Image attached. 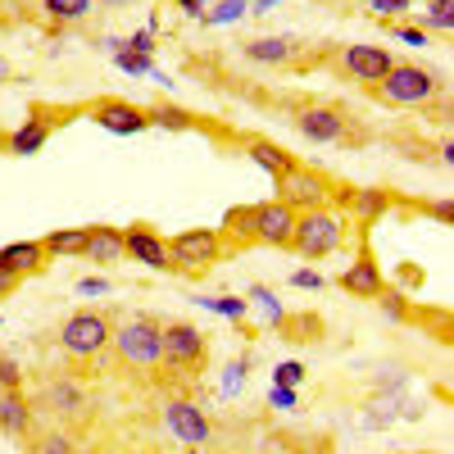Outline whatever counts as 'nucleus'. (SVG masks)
Segmentation results:
<instances>
[{
    "label": "nucleus",
    "mask_w": 454,
    "mask_h": 454,
    "mask_svg": "<svg viewBox=\"0 0 454 454\" xmlns=\"http://www.w3.org/2000/svg\"><path fill=\"white\" fill-rule=\"evenodd\" d=\"M218 237L232 241V246H250V205L227 209V218H223V227H218Z\"/></svg>",
    "instance_id": "30"
},
{
    "label": "nucleus",
    "mask_w": 454,
    "mask_h": 454,
    "mask_svg": "<svg viewBox=\"0 0 454 454\" xmlns=\"http://www.w3.org/2000/svg\"><path fill=\"white\" fill-rule=\"evenodd\" d=\"M227 241L218 237V227H186L168 241V273H182V278H196V273H209L214 263L223 259Z\"/></svg>",
    "instance_id": "4"
},
{
    "label": "nucleus",
    "mask_w": 454,
    "mask_h": 454,
    "mask_svg": "<svg viewBox=\"0 0 454 454\" xmlns=\"http://www.w3.org/2000/svg\"><path fill=\"white\" fill-rule=\"evenodd\" d=\"M300 382H305V364H300V359H286V364H278L273 368V387H300Z\"/></svg>",
    "instance_id": "35"
},
{
    "label": "nucleus",
    "mask_w": 454,
    "mask_h": 454,
    "mask_svg": "<svg viewBox=\"0 0 454 454\" xmlns=\"http://www.w3.org/2000/svg\"><path fill=\"white\" fill-rule=\"evenodd\" d=\"M145 119H150V128H168V132H192L196 128V114H186L182 105H168V100L150 105Z\"/></svg>",
    "instance_id": "25"
},
{
    "label": "nucleus",
    "mask_w": 454,
    "mask_h": 454,
    "mask_svg": "<svg viewBox=\"0 0 454 454\" xmlns=\"http://www.w3.org/2000/svg\"><path fill=\"white\" fill-rule=\"evenodd\" d=\"M78 295H109V278H82Z\"/></svg>",
    "instance_id": "43"
},
{
    "label": "nucleus",
    "mask_w": 454,
    "mask_h": 454,
    "mask_svg": "<svg viewBox=\"0 0 454 454\" xmlns=\"http://www.w3.org/2000/svg\"><path fill=\"white\" fill-rule=\"evenodd\" d=\"M382 314H387L391 323H404V318H409V305H404L400 295H387V300H382Z\"/></svg>",
    "instance_id": "41"
},
{
    "label": "nucleus",
    "mask_w": 454,
    "mask_h": 454,
    "mask_svg": "<svg viewBox=\"0 0 454 454\" xmlns=\"http://www.w3.org/2000/svg\"><path fill=\"white\" fill-rule=\"evenodd\" d=\"M278 200L295 214L305 209H323L332 205V177L318 173V168H305V164H291L282 177H278Z\"/></svg>",
    "instance_id": "9"
},
{
    "label": "nucleus",
    "mask_w": 454,
    "mask_h": 454,
    "mask_svg": "<svg viewBox=\"0 0 454 454\" xmlns=\"http://www.w3.org/2000/svg\"><path fill=\"white\" fill-rule=\"evenodd\" d=\"M246 155H250V164H254V168H263L273 182H278V177H282V173L295 164V160L286 155V150H282L278 141H269V137H250V141H246Z\"/></svg>",
    "instance_id": "22"
},
{
    "label": "nucleus",
    "mask_w": 454,
    "mask_h": 454,
    "mask_svg": "<svg viewBox=\"0 0 454 454\" xmlns=\"http://www.w3.org/2000/svg\"><path fill=\"white\" fill-rule=\"evenodd\" d=\"M0 391H23V364L14 355H0Z\"/></svg>",
    "instance_id": "34"
},
{
    "label": "nucleus",
    "mask_w": 454,
    "mask_h": 454,
    "mask_svg": "<svg viewBox=\"0 0 454 454\" xmlns=\"http://www.w3.org/2000/svg\"><path fill=\"white\" fill-rule=\"evenodd\" d=\"M250 300H254V305L263 309V314H269V327H282L286 323V309H282V300L269 291V286H250Z\"/></svg>",
    "instance_id": "32"
},
{
    "label": "nucleus",
    "mask_w": 454,
    "mask_h": 454,
    "mask_svg": "<svg viewBox=\"0 0 454 454\" xmlns=\"http://www.w3.org/2000/svg\"><path fill=\"white\" fill-rule=\"evenodd\" d=\"M109 318L100 309H78L59 323V350L68 359H96L109 350Z\"/></svg>",
    "instance_id": "6"
},
{
    "label": "nucleus",
    "mask_w": 454,
    "mask_h": 454,
    "mask_svg": "<svg viewBox=\"0 0 454 454\" xmlns=\"http://www.w3.org/2000/svg\"><path fill=\"white\" fill-rule=\"evenodd\" d=\"M123 51H137V55H155V32H150V27H137L132 36H123Z\"/></svg>",
    "instance_id": "37"
},
{
    "label": "nucleus",
    "mask_w": 454,
    "mask_h": 454,
    "mask_svg": "<svg viewBox=\"0 0 454 454\" xmlns=\"http://www.w3.org/2000/svg\"><path fill=\"white\" fill-rule=\"evenodd\" d=\"M42 14L59 27H73V23H87L96 14V0H42Z\"/></svg>",
    "instance_id": "24"
},
{
    "label": "nucleus",
    "mask_w": 454,
    "mask_h": 454,
    "mask_svg": "<svg viewBox=\"0 0 454 454\" xmlns=\"http://www.w3.org/2000/svg\"><path fill=\"white\" fill-rule=\"evenodd\" d=\"M82 246H87V227H55L51 237H42L46 259H82Z\"/></svg>",
    "instance_id": "23"
},
{
    "label": "nucleus",
    "mask_w": 454,
    "mask_h": 454,
    "mask_svg": "<svg viewBox=\"0 0 454 454\" xmlns=\"http://www.w3.org/2000/svg\"><path fill=\"white\" fill-rule=\"evenodd\" d=\"M300 51H305V46H300L295 36H254V42H246V46H241V55H246L250 64H263V68L291 64Z\"/></svg>",
    "instance_id": "19"
},
{
    "label": "nucleus",
    "mask_w": 454,
    "mask_h": 454,
    "mask_svg": "<svg viewBox=\"0 0 454 454\" xmlns=\"http://www.w3.org/2000/svg\"><path fill=\"white\" fill-rule=\"evenodd\" d=\"M269 404H273V409H286V413H291V409L300 404V391H291V387H273V391H269Z\"/></svg>",
    "instance_id": "39"
},
{
    "label": "nucleus",
    "mask_w": 454,
    "mask_h": 454,
    "mask_svg": "<svg viewBox=\"0 0 454 454\" xmlns=\"http://www.w3.org/2000/svg\"><path fill=\"white\" fill-rule=\"evenodd\" d=\"M36 432V409L23 391H0V436L10 441H32Z\"/></svg>",
    "instance_id": "17"
},
{
    "label": "nucleus",
    "mask_w": 454,
    "mask_h": 454,
    "mask_svg": "<svg viewBox=\"0 0 454 454\" xmlns=\"http://www.w3.org/2000/svg\"><path fill=\"white\" fill-rule=\"evenodd\" d=\"M209 359V336L196 327V323H164L160 327V364L177 368V372H192V368H205Z\"/></svg>",
    "instance_id": "7"
},
{
    "label": "nucleus",
    "mask_w": 454,
    "mask_h": 454,
    "mask_svg": "<svg viewBox=\"0 0 454 454\" xmlns=\"http://www.w3.org/2000/svg\"><path fill=\"white\" fill-rule=\"evenodd\" d=\"M96 5H132V0H96Z\"/></svg>",
    "instance_id": "50"
},
{
    "label": "nucleus",
    "mask_w": 454,
    "mask_h": 454,
    "mask_svg": "<svg viewBox=\"0 0 454 454\" xmlns=\"http://www.w3.org/2000/svg\"><path fill=\"white\" fill-rule=\"evenodd\" d=\"M160 423H164V427H168V436H173V441H182L186 450H209V445H214V423H209V413H205L196 400H186V395L164 400Z\"/></svg>",
    "instance_id": "8"
},
{
    "label": "nucleus",
    "mask_w": 454,
    "mask_h": 454,
    "mask_svg": "<svg viewBox=\"0 0 454 454\" xmlns=\"http://www.w3.org/2000/svg\"><path fill=\"white\" fill-rule=\"evenodd\" d=\"M250 14V0H218L214 10H205V23L209 27H227V23H241Z\"/></svg>",
    "instance_id": "31"
},
{
    "label": "nucleus",
    "mask_w": 454,
    "mask_h": 454,
    "mask_svg": "<svg viewBox=\"0 0 454 454\" xmlns=\"http://www.w3.org/2000/svg\"><path fill=\"white\" fill-rule=\"evenodd\" d=\"M332 205L336 214H350L359 227H372L377 218L395 209V196L382 192V186H332Z\"/></svg>",
    "instance_id": "10"
},
{
    "label": "nucleus",
    "mask_w": 454,
    "mask_h": 454,
    "mask_svg": "<svg viewBox=\"0 0 454 454\" xmlns=\"http://www.w3.org/2000/svg\"><path fill=\"white\" fill-rule=\"evenodd\" d=\"M32 454H82V450H78L73 432L51 427V432H32Z\"/></svg>",
    "instance_id": "26"
},
{
    "label": "nucleus",
    "mask_w": 454,
    "mask_h": 454,
    "mask_svg": "<svg viewBox=\"0 0 454 454\" xmlns=\"http://www.w3.org/2000/svg\"><path fill=\"white\" fill-rule=\"evenodd\" d=\"M246 377H250V359H232L223 368V395L232 400V395H241L246 391Z\"/></svg>",
    "instance_id": "33"
},
{
    "label": "nucleus",
    "mask_w": 454,
    "mask_h": 454,
    "mask_svg": "<svg viewBox=\"0 0 454 454\" xmlns=\"http://www.w3.org/2000/svg\"><path fill=\"white\" fill-rule=\"evenodd\" d=\"M0 263L19 278H32V273H46L51 259H46L42 241H10V246H0Z\"/></svg>",
    "instance_id": "20"
},
{
    "label": "nucleus",
    "mask_w": 454,
    "mask_h": 454,
    "mask_svg": "<svg viewBox=\"0 0 454 454\" xmlns=\"http://www.w3.org/2000/svg\"><path fill=\"white\" fill-rule=\"evenodd\" d=\"M291 227H295V209H286L278 196L250 205V246L286 250L291 246Z\"/></svg>",
    "instance_id": "11"
},
{
    "label": "nucleus",
    "mask_w": 454,
    "mask_h": 454,
    "mask_svg": "<svg viewBox=\"0 0 454 454\" xmlns=\"http://www.w3.org/2000/svg\"><path fill=\"white\" fill-rule=\"evenodd\" d=\"M436 155H441V164H445V168H454V141H441Z\"/></svg>",
    "instance_id": "48"
},
{
    "label": "nucleus",
    "mask_w": 454,
    "mask_h": 454,
    "mask_svg": "<svg viewBox=\"0 0 454 454\" xmlns=\"http://www.w3.org/2000/svg\"><path fill=\"white\" fill-rule=\"evenodd\" d=\"M291 286L295 291H323V273L318 269H295L291 273Z\"/></svg>",
    "instance_id": "38"
},
{
    "label": "nucleus",
    "mask_w": 454,
    "mask_h": 454,
    "mask_svg": "<svg viewBox=\"0 0 454 454\" xmlns=\"http://www.w3.org/2000/svg\"><path fill=\"white\" fill-rule=\"evenodd\" d=\"M282 327H286V336H291V340H295V332H305L300 340H314V332H318V318H309V314H305V318H291V323H282Z\"/></svg>",
    "instance_id": "40"
},
{
    "label": "nucleus",
    "mask_w": 454,
    "mask_h": 454,
    "mask_svg": "<svg viewBox=\"0 0 454 454\" xmlns=\"http://www.w3.org/2000/svg\"><path fill=\"white\" fill-rule=\"evenodd\" d=\"M46 141H51V119H27L23 128H14L10 137H5V155H19V160H27V155H42L46 150Z\"/></svg>",
    "instance_id": "21"
},
{
    "label": "nucleus",
    "mask_w": 454,
    "mask_h": 454,
    "mask_svg": "<svg viewBox=\"0 0 454 454\" xmlns=\"http://www.w3.org/2000/svg\"><path fill=\"white\" fill-rule=\"evenodd\" d=\"M177 10H182V14H192V19H205L209 0H177Z\"/></svg>",
    "instance_id": "45"
},
{
    "label": "nucleus",
    "mask_w": 454,
    "mask_h": 454,
    "mask_svg": "<svg viewBox=\"0 0 454 454\" xmlns=\"http://www.w3.org/2000/svg\"><path fill=\"white\" fill-rule=\"evenodd\" d=\"M123 254L150 273H168V237H160L150 223L123 227Z\"/></svg>",
    "instance_id": "14"
},
{
    "label": "nucleus",
    "mask_w": 454,
    "mask_h": 454,
    "mask_svg": "<svg viewBox=\"0 0 454 454\" xmlns=\"http://www.w3.org/2000/svg\"><path fill=\"white\" fill-rule=\"evenodd\" d=\"M19 282H23V278H19V273H10L5 263H0V300H5V295H14V291H19Z\"/></svg>",
    "instance_id": "44"
},
{
    "label": "nucleus",
    "mask_w": 454,
    "mask_h": 454,
    "mask_svg": "<svg viewBox=\"0 0 454 454\" xmlns=\"http://www.w3.org/2000/svg\"><path fill=\"white\" fill-rule=\"evenodd\" d=\"M441 91H445L441 73H432L427 64H404V59H395L387 78L372 87L377 100H382V105H395V109H427Z\"/></svg>",
    "instance_id": "1"
},
{
    "label": "nucleus",
    "mask_w": 454,
    "mask_h": 454,
    "mask_svg": "<svg viewBox=\"0 0 454 454\" xmlns=\"http://www.w3.org/2000/svg\"><path fill=\"white\" fill-rule=\"evenodd\" d=\"M295 132L314 141V145H336V141H346V128L350 119L340 114L336 105H305V109H295Z\"/></svg>",
    "instance_id": "13"
},
{
    "label": "nucleus",
    "mask_w": 454,
    "mask_h": 454,
    "mask_svg": "<svg viewBox=\"0 0 454 454\" xmlns=\"http://www.w3.org/2000/svg\"><path fill=\"white\" fill-rule=\"evenodd\" d=\"M364 5H368L377 19H400V14L413 10V0H364Z\"/></svg>",
    "instance_id": "36"
},
{
    "label": "nucleus",
    "mask_w": 454,
    "mask_h": 454,
    "mask_svg": "<svg viewBox=\"0 0 454 454\" xmlns=\"http://www.w3.org/2000/svg\"><path fill=\"white\" fill-rule=\"evenodd\" d=\"M282 5V0H254V5H250V14H273Z\"/></svg>",
    "instance_id": "47"
},
{
    "label": "nucleus",
    "mask_w": 454,
    "mask_h": 454,
    "mask_svg": "<svg viewBox=\"0 0 454 454\" xmlns=\"http://www.w3.org/2000/svg\"><path fill=\"white\" fill-rule=\"evenodd\" d=\"M196 305L218 318H232V323H241L250 314V300H241V295H196Z\"/></svg>",
    "instance_id": "28"
},
{
    "label": "nucleus",
    "mask_w": 454,
    "mask_h": 454,
    "mask_svg": "<svg viewBox=\"0 0 454 454\" xmlns=\"http://www.w3.org/2000/svg\"><path fill=\"white\" fill-rule=\"evenodd\" d=\"M391 64H395V55H391L387 46H359V42H350V46L336 51V68L346 73L350 82H364L368 91L387 78Z\"/></svg>",
    "instance_id": "12"
},
{
    "label": "nucleus",
    "mask_w": 454,
    "mask_h": 454,
    "mask_svg": "<svg viewBox=\"0 0 454 454\" xmlns=\"http://www.w3.org/2000/svg\"><path fill=\"white\" fill-rule=\"evenodd\" d=\"M5 82H14V64L0 55V87H5Z\"/></svg>",
    "instance_id": "49"
},
{
    "label": "nucleus",
    "mask_w": 454,
    "mask_h": 454,
    "mask_svg": "<svg viewBox=\"0 0 454 454\" xmlns=\"http://www.w3.org/2000/svg\"><path fill=\"white\" fill-rule=\"evenodd\" d=\"M32 409H36V413H55L59 423H82V419H91V395H87V387L78 382V377L51 372L46 382L36 387Z\"/></svg>",
    "instance_id": "5"
},
{
    "label": "nucleus",
    "mask_w": 454,
    "mask_h": 454,
    "mask_svg": "<svg viewBox=\"0 0 454 454\" xmlns=\"http://www.w3.org/2000/svg\"><path fill=\"white\" fill-rule=\"evenodd\" d=\"M114 64H119L128 78H155V82H164L168 87V73H160L155 68V55H137V51H119L114 55Z\"/></svg>",
    "instance_id": "27"
},
{
    "label": "nucleus",
    "mask_w": 454,
    "mask_h": 454,
    "mask_svg": "<svg viewBox=\"0 0 454 454\" xmlns=\"http://www.w3.org/2000/svg\"><path fill=\"white\" fill-rule=\"evenodd\" d=\"M160 327L164 323L155 314H128L123 323H114L109 346H114V355H119V364L141 368V372L160 368Z\"/></svg>",
    "instance_id": "3"
},
{
    "label": "nucleus",
    "mask_w": 454,
    "mask_h": 454,
    "mask_svg": "<svg viewBox=\"0 0 454 454\" xmlns=\"http://www.w3.org/2000/svg\"><path fill=\"white\" fill-rule=\"evenodd\" d=\"M91 119H96V128H105L114 137H141L150 128L145 109L132 105V100H96L91 105Z\"/></svg>",
    "instance_id": "15"
},
{
    "label": "nucleus",
    "mask_w": 454,
    "mask_h": 454,
    "mask_svg": "<svg viewBox=\"0 0 454 454\" xmlns=\"http://www.w3.org/2000/svg\"><path fill=\"white\" fill-rule=\"evenodd\" d=\"M340 246H346V214H336L332 205L295 214V227H291V246H286V250H295L300 259L318 263V259L336 254Z\"/></svg>",
    "instance_id": "2"
},
{
    "label": "nucleus",
    "mask_w": 454,
    "mask_h": 454,
    "mask_svg": "<svg viewBox=\"0 0 454 454\" xmlns=\"http://www.w3.org/2000/svg\"><path fill=\"white\" fill-rule=\"evenodd\" d=\"M423 214H432L436 223H450V214H454V209H450V200H432V205H423Z\"/></svg>",
    "instance_id": "46"
},
{
    "label": "nucleus",
    "mask_w": 454,
    "mask_h": 454,
    "mask_svg": "<svg viewBox=\"0 0 454 454\" xmlns=\"http://www.w3.org/2000/svg\"><path fill=\"white\" fill-rule=\"evenodd\" d=\"M419 27L432 36V32H450L454 27V0H427L419 10Z\"/></svg>",
    "instance_id": "29"
},
{
    "label": "nucleus",
    "mask_w": 454,
    "mask_h": 454,
    "mask_svg": "<svg viewBox=\"0 0 454 454\" xmlns=\"http://www.w3.org/2000/svg\"><path fill=\"white\" fill-rule=\"evenodd\" d=\"M395 36H400V42H409V46H427V42H432V36H427L423 27H409V23H404V27H395Z\"/></svg>",
    "instance_id": "42"
},
{
    "label": "nucleus",
    "mask_w": 454,
    "mask_h": 454,
    "mask_svg": "<svg viewBox=\"0 0 454 454\" xmlns=\"http://www.w3.org/2000/svg\"><path fill=\"white\" fill-rule=\"evenodd\" d=\"M340 291H350V295H359V300H377L387 291V278H382V263L372 259V250L364 246L346 269H340Z\"/></svg>",
    "instance_id": "16"
},
{
    "label": "nucleus",
    "mask_w": 454,
    "mask_h": 454,
    "mask_svg": "<svg viewBox=\"0 0 454 454\" xmlns=\"http://www.w3.org/2000/svg\"><path fill=\"white\" fill-rule=\"evenodd\" d=\"M82 259L87 263H123V227L114 223H96L87 227V246H82Z\"/></svg>",
    "instance_id": "18"
}]
</instances>
